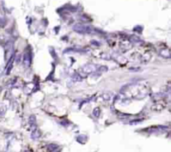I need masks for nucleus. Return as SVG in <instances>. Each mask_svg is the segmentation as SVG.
<instances>
[{"mask_svg": "<svg viewBox=\"0 0 171 152\" xmlns=\"http://www.w3.org/2000/svg\"><path fill=\"white\" fill-rule=\"evenodd\" d=\"M73 30L79 33H89L93 31L92 28L83 25V24H76L73 26Z\"/></svg>", "mask_w": 171, "mask_h": 152, "instance_id": "f257e3e1", "label": "nucleus"}, {"mask_svg": "<svg viewBox=\"0 0 171 152\" xmlns=\"http://www.w3.org/2000/svg\"><path fill=\"white\" fill-rule=\"evenodd\" d=\"M96 70H98V68L94 64H87L83 66V71L85 74H93Z\"/></svg>", "mask_w": 171, "mask_h": 152, "instance_id": "f03ea898", "label": "nucleus"}, {"mask_svg": "<svg viewBox=\"0 0 171 152\" xmlns=\"http://www.w3.org/2000/svg\"><path fill=\"white\" fill-rule=\"evenodd\" d=\"M23 63H24V65H26L27 67H28V66H29L30 63H31L30 57H29V55H28V54H24V57H23Z\"/></svg>", "mask_w": 171, "mask_h": 152, "instance_id": "7ed1b4c3", "label": "nucleus"}, {"mask_svg": "<svg viewBox=\"0 0 171 152\" xmlns=\"http://www.w3.org/2000/svg\"><path fill=\"white\" fill-rule=\"evenodd\" d=\"M93 114L95 115V116H99V114H100V109H98V108H96L94 110V112H93Z\"/></svg>", "mask_w": 171, "mask_h": 152, "instance_id": "20e7f679", "label": "nucleus"}]
</instances>
